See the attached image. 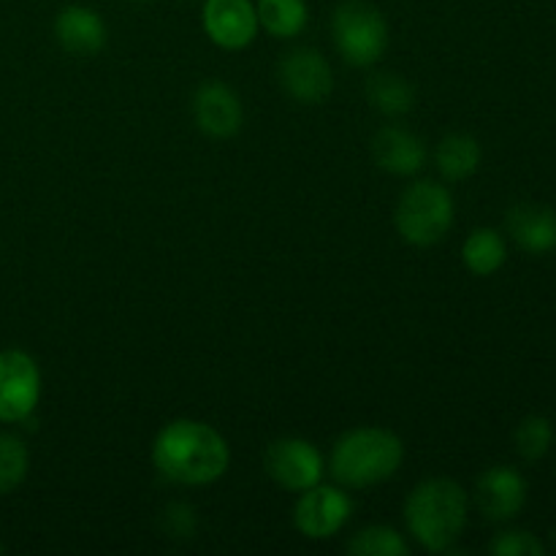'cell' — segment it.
I'll return each mask as SVG.
<instances>
[{"label": "cell", "mask_w": 556, "mask_h": 556, "mask_svg": "<svg viewBox=\"0 0 556 556\" xmlns=\"http://www.w3.org/2000/svg\"><path fill=\"white\" fill-rule=\"evenodd\" d=\"M5 552V546H3V543H0V554H3Z\"/></svg>", "instance_id": "d4e9b609"}, {"label": "cell", "mask_w": 556, "mask_h": 556, "mask_svg": "<svg viewBox=\"0 0 556 556\" xmlns=\"http://www.w3.org/2000/svg\"><path fill=\"white\" fill-rule=\"evenodd\" d=\"M514 242L530 255H548L556 250V212L541 204H516L505 215Z\"/></svg>", "instance_id": "5bb4252c"}, {"label": "cell", "mask_w": 556, "mask_h": 556, "mask_svg": "<svg viewBox=\"0 0 556 556\" xmlns=\"http://www.w3.org/2000/svg\"><path fill=\"white\" fill-rule=\"evenodd\" d=\"M280 85L293 101L299 103H324L334 90V74L329 60L309 47L291 49L280 60Z\"/></svg>", "instance_id": "9c48e42d"}, {"label": "cell", "mask_w": 556, "mask_h": 556, "mask_svg": "<svg viewBox=\"0 0 556 556\" xmlns=\"http://www.w3.org/2000/svg\"><path fill=\"white\" fill-rule=\"evenodd\" d=\"M331 36L342 58L356 68H369L389 49V25L380 9L364 0L337 5L331 16Z\"/></svg>", "instance_id": "5b68a950"}, {"label": "cell", "mask_w": 556, "mask_h": 556, "mask_svg": "<svg viewBox=\"0 0 556 556\" xmlns=\"http://www.w3.org/2000/svg\"><path fill=\"white\" fill-rule=\"evenodd\" d=\"M554 445V427L548 418L530 416L516 429V448L527 462H538L552 451Z\"/></svg>", "instance_id": "7402d4cb"}, {"label": "cell", "mask_w": 556, "mask_h": 556, "mask_svg": "<svg viewBox=\"0 0 556 556\" xmlns=\"http://www.w3.org/2000/svg\"><path fill=\"white\" fill-rule=\"evenodd\" d=\"M136 3H141V0H136Z\"/></svg>", "instance_id": "484cf974"}, {"label": "cell", "mask_w": 556, "mask_h": 556, "mask_svg": "<svg viewBox=\"0 0 556 556\" xmlns=\"http://www.w3.org/2000/svg\"><path fill=\"white\" fill-rule=\"evenodd\" d=\"M345 552L353 556H407L410 548H407L405 538H402L394 527L372 525L358 530L356 535L348 541Z\"/></svg>", "instance_id": "ffe728a7"}, {"label": "cell", "mask_w": 556, "mask_h": 556, "mask_svg": "<svg viewBox=\"0 0 556 556\" xmlns=\"http://www.w3.org/2000/svg\"><path fill=\"white\" fill-rule=\"evenodd\" d=\"M54 36L71 54H96L106 47V22L90 5H65L54 20Z\"/></svg>", "instance_id": "9a60e30c"}, {"label": "cell", "mask_w": 556, "mask_h": 556, "mask_svg": "<svg viewBox=\"0 0 556 556\" xmlns=\"http://www.w3.org/2000/svg\"><path fill=\"white\" fill-rule=\"evenodd\" d=\"M41 396V372L30 353L0 351V424H20L33 416Z\"/></svg>", "instance_id": "8992f818"}, {"label": "cell", "mask_w": 556, "mask_h": 556, "mask_svg": "<svg viewBox=\"0 0 556 556\" xmlns=\"http://www.w3.org/2000/svg\"><path fill=\"white\" fill-rule=\"evenodd\" d=\"M454 226V199L432 179L410 185L396 204V231L416 248H432Z\"/></svg>", "instance_id": "277c9868"}, {"label": "cell", "mask_w": 556, "mask_h": 556, "mask_svg": "<svg viewBox=\"0 0 556 556\" xmlns=\"http://www.w3.org/2000/svg\"><path fill=\"white\" fill-rule=\"evenodd\" d=\"M163 521H166V532L174 538H193L195 532V510L190 505L174 503L163 510Z\"/></svg>", "instance_id": "cb8c5ba5"}, {"label": "cell", "mask_w": 556, "mask_h": 556, "mask_svg": "<svg viewBox=\"0 0 556 556\" xmlns=\"http://www.w3.org/2000/svg\"><path fill=\"white\" fill-rule=\"evenodd\" d=\"M405 445L394 432L362 427L342 434L331 448V476L348 489H367L396 476Z\"/></svg>", "instance_id": "3957f363"}, {"label": "cell", "mask_w": 556, "mask_h": 556, "mask_svg": "<svg viewBox=\"0 0 556 556\" xmlns=\"http://www.w3.org/2000/svg\"><path fill=\"white\" fill-rule=\"evenodd\" d=\"M467 508L470 500L459 483L451 478H429L407 497V530L427 552H451L465 532Z\"/></svg>", "instance_id": "7a4b0ae2"}, {"label": "cell", "mask_w": 556, "mask_h": 556, "mask_svg": "<svg viewBox=\"0 0 556 556\" xmlns=\"http://www.w3.org/2000/svg\"><path fill=\"white\" fill-rule=\"evenodd\" d=\"M364 92L372 109H378L383 117H402L416 106V87L402 74H391V71L369 76Z\"/></svg>", "instance_id": "e0dca14e"}, {"label": "cell", "mask_w": 556, "mask_h": 556, "mask_svg": "<svg viewBox=\"0 0 556 556\" xmlns=\"http://www.w3.org/2000/svg\"><path fill=\"white\" fill-rule=\"evenodd\" d=\"M489 552L497 554V556H543L546 554V548H543V543L538 541L532 532L510 530V532H503V535L494 538L492 546H489Z\"/></svg>", "instance_id": "603a6c76"}, {"label": "cell", "mask_w": 556, "mask_h": 556, "mask_svg": "<svg viewBox=\"0 0 556 556\" xmlns=\"http://www.w3.org/2000/svg\"><path fill=\"white\" fill-rule=\"evenodd\" d=\"M193 117L210 139H231L242 130L244 109L237 92L223 81H204L193 96Z\"/></svg>", "instance_id": "8fae6325"}, {"label": "cell", "mask_w": 556, "mask_h": 556, "mask_svg": "<svg viewBox=\"0 0 556 556\" xmlns=\"http://www.w3.org/2000/svg\"><path fill=\"white\" fill-rule=\"evenodd\" d=\"M264 467L275 483L288 492H307L324 478V456L309 440H275L264 454Z\"/></svg>", "instance_id": "52a82bcc"}, {"label": "cell", "mask_w": 556, "mask_h": 556, "mask_svg": "<svg viewBox=\"0 0 556 556\" xmlns=\"http://www.w3.org/2000/svg\"><path fill=\"white\" fill-rule=\"evenodd\" d=\"M152 462L168 481L182 486H206L226 476L231 448L210 424L179 418L157 432L152 443Z\"/></svg>", "instance_id": "6da1fadb"}, {"label": "cell", "mask_w": 556, "mask_h": 556, "mask_svg": "<svg viewBox=\"0 0 556 556\" xmlns=\"http://www.w3.org/2000/svg\"><path fill=\"white\" fill-rule=\"evenodd\" d=\"M372 155L383 172L394 174V177H413L427 163V144L413 130L386 125L375 134Z\"/></svg>", "instance_id": "4fadbf2b"}, {"label": "cell", "mask_w": 556, "mask_h": 556, "mask_svg": "<svg viewBox=\"0 0 556 556\" xmlns=\"http://www.w3.org/2000/svg\"><path fill=\"white\" fill-rule=\"evenodd\" d=\"M258 25L275 38H293L307 27L309 11L304 0H258Z\"/></svg>", "instance_id": "d6986e66"}, {"label": "cell", "mask_w": 556, "mask_h": 556, "mask_svg": "<svg viewBox=\"0 0 556 556\" xmlns=\"http://www.w3.org/2000/svg\"><path fill=\"white\" fill-rule=\"evenodd\" d=\"M201 22L210 41L231 52L250 47L261 27L255 5L250 0H204Z\"/></svg>", "instance_id": "30bf717a"}, {"label": "cell", "mask_w": 556, "mask_h": 556, "mask_svg": "<svg viewBox=\"0 0 556 556\" xmlns=\"http://www.w3.org/2000/svg\"><path fill=\"white\" fill-rule=\"evenodd\" d=\"M353 514V500L337 486H320L302 492L293 508V525L309 541H326L348 525Z\"/></svg>", "instance_id": "ba28073f"}, {"label": "cell", "mask_w": 556, "mask_h": 556, "mask_svg": "<svg viewBox=\"0 0 556 556\" xmlns=\"http://www.w3.org/2000/svg\"><path fill=\"white\" fill-rule=\"evenodd\" d=\"M476 503L489 521H510L527 503V481L514 467H492L478 478Z\"/></svg>", "instance_id": "7c38bea8"}, {"label": "cell", "mask_w": 556, "mask_h": 556, "mask_svg": "<svg viewBox=\"0 0 556 556\" xmlns=\"http://www.w3.org/2000/svg\"><path fill=\"white\" fill-rule=\"evenodd\" d=\"M505 258H508V248L494 228H478L462 244V261L478 277L494 275L505 264Z\"/></svg>", "instance_id": "ac0fdd59"}, {"label": "cell", "mask_w": 556, "mask_h": 556, "mask_svg": "<svg viewBox=\"0 0 556 556\" xmlns=\"http://www.w3.org/2000/svg\"><path fill=\"white\" fill-rule=\"evenodd\" d=\"M30 470V454L25 440L16 434H0V497L16 492Z\"/></svg>", "instance_id": "44dd1931"}, {"label": "cell", "mask_w": 556, "mask_h": 556, "mask_svg": "<svg viewBox=\"0 0 556 556\" xmlns=\"http://www.w3.org/2000/svg\"><path fill=\"white\" fill-rule=\"evenodd\" d=\"M434 163L448 182H462L481 166V144L470 134H448L440 139Z\"/></svg>", "instance_id": "2e32d148"}]
</instances>
